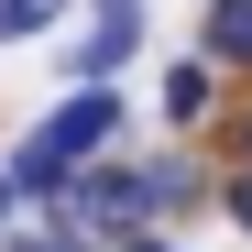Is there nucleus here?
<instances>
[{
  "instance_id": "nucleus-1",
  "label": "nucleus",
  "mask_w": 252,
  "mask_h": 252,
  "mask_svg": "<svg viewBox=\"0 0 252 252\" xmlns=\"http://www.w3.org/2000/svg\"><path fill=\"white\" fill-rule=\"evenodd\" d=\"M164 197H187V164H154V176H121V164H99V176L66 197V220H55V230H143Z\"/></svg>"
},
{
  "instance_id": "nucleus-2",
  "label": "nucleus",
  "mask_w": 252,
  "mask_h": 252,
  "mask_svg": "<svg viewBox=\"0 0 252 252\" xmlns=\"http://www.w3.org/2000/svg\"><path fill=\"white\" fill-rule=\"evenodd\" d=\"M110 132H121V99H99V88H88V99H66V110L44 121V143H55V154H77V164H88Z\"/></svg>"
},
{
  "instance_id": "nucleus-3",
  "label": "nucleus",
  "mask_w": 252,
  "mask_h": 252,
  "mask_svg": "<svg viewBox=\"0 0 252 252\" xmlns=\"http://www.w3.org/2000/svg\"><path fill=\"white\" fill-rule=\"evenodd\" d=\"M197 44L220 66H252V0H208V11H197Z\"/></svg>"
},
{
  "instance_id": "nucleus-4",
  "label": "nucleus",
  "mask_w": 252,
  "mask_h": 252,
  "mask_svg": "<svg viewBox=\"0 0 252 252\" xmlns=\"http://www.w3.org/2000/svg\"><path fill=\"white\" fill-rule=\"evenodd\" d=\"M132 44H143V22H99L88 44L66 55V77H88V88H99V77H121V66H132Z\"/></svg>"
},
{
  "instance_id": "nucleus-5",
  "label": "nucleus",
  "mask_w": 252,
  "mask_h": 252,
  "mask_svg": "<svg viewBox=\"0 0 252 252\" xmlns=\"http://www.w3.org/2000/svg\"><path fill=\"white\" fill-rule=\"evenodd\" d=\"M11 187H22V197H66V187H77V154H55L44 132H33V143L11 154Z\"/></svg>"
},
{
  "instance_id": "nucleus-6",
  "label": "nucleus",
  "mask_w": 252,
  "mask_h": 252,
  "mask_svg": "<svg viewBox=\"0 0 252 252\" xmlns=\"http://www.w3.org/2000/svg\"><path fill=\"white\" fill-rule=\"evenodd\" d=\"M208 110V66H176V77H164V121H197Z\"/></svg>"
},
{
  "instance_id": "nucleus-7",
  "label": "nucleus",
  "mask_w": 252,
  "mask_h": 252,
  "mask_svg": "<svg viewBox=\"0 0 252 252\" xmlns=\"http://www.w3.org/2000/svg\"><path fill=\"white\" fill-rule=\"evenodd\" d=\"M55 22V0H0V44H22V33H44Z\"/></svg>"
},
{
  "instance_id": "nucleus-8",
  "label": "nucleus",
  "mask_w": 252,
  "mask_h": 252,
  "mask_svg": "<svg viewBox=\"0 0 252 252\" xmlns=\"http://www.w3.org/2000/svg\"><path fill=\"white\" fill-rule=\"evenodd\" d=\"M230 220L252 230V164H241V176H230Z\"/></svg>"
},
{
  "instance_id": "nucleus-9",
  "label": "nucleus",
  "mask_w": 252,
  "mask_h": 252,
  "mask_svg": "<svg viewBox=\"0 0 252 252\" xmlns=\"http://www.w3.org/2000/svg\"><path fill=\"white\" fill-rule=\"evenodd\" d=\"M132 252H154V241H132Z\"/></svg>"
}]
</instances>
